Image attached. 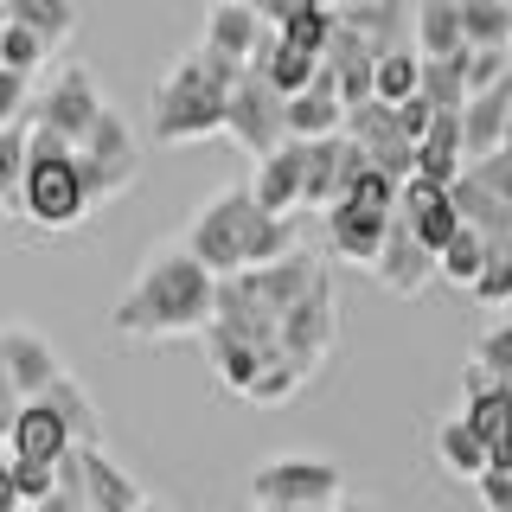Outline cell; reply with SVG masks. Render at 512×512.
<instances>
[{"instance_id": "17", "label": "cell", "mask_w": 512, "mask_h": 512, "mask_svg": "<svg viewBox=\"0 0 512 512\" xmlns=\"http://www.w3.org/2000/svg\"><path fill=\"white\" fill-rule=\"evenodd\" d=\"M263 32H269V20L256 13V0H218V7L205 13V52H218V58H231V64L250 71Z\"/></svg>"}, {"instance_id": "12", "label": "cell", "mask_w": 512, "mask_h": 512, "mask_svg": "<svg viewBox=\"0 0 512 512\" xmlns=\"http://www.w3.org/2000/svg\"><path fill=\"white\" fill-rule=\"evenodd\" d=\"M391 218H397V212H372V205H359V199L327 205V212H320V224H327V250L346 256V263H365V269H372L378 250H384Z\"/></svg>"}, {"instance_id": "19", "label": "cell", "mask_w": 512, "mask_h": 512, "mask_svg": "<svg viewBox=\"0 0 512 512\" xmlns=\"http://www.w3.org/2000/svg\"><path fill=\"white\" fill-rule=\"evenodd\" d=\"M506 128H512V77L493 90H474L468 109H461V141H468V160H487L506 148Z\"/></svg>"}, {"instance_id": "23", "label": "cell", "mask_w": 512, "mask_h": 512, "mask_svg": "<svg viewBox=\"0 0 512 512\" xmlns=\"http://www.w3.org/2000/svg\"><path fill=\"white\" fill-rule=\"evenodd\" d=\"M416 173L436 186H455L468 173V141H461V116H436L429 135L416 141Z\"/></svg>"}, {"instance_id": "31", "label": "cell", "mask_w": 512, "mask_h": 512, "mask_svg": "<svg viewBox=\"0 0 512 512\" xmlns=\"http://www.w3.org/2000/svg\"><path fill=\"white\" fill-rule=\"evenodd\" d=\"M7 20L26 26V32H39L45 45H58V39H71L77 13H71V0H7Z\"/></svg>"}, {"instance_id": "14", "label": "cell", "mask_w": 512, "mask_h": 512, "mask_svg": "<svg viewBox=\"0 0 512 512\" xmlns=\"http://www.w3.org/2000/svg\"><path fill=\"white\" fill-rule=\"evenodd\" d=\"M397 218H404L410 231L423 237V250H436V256L455 244V231H461V212L448 205V186L423 180V173H410L404 192H397Z\"/></svg>"}, {"instance_id": "25", "label": "cell", "mask_w": 512, "mask_h": 512, "mask_svg": "<svg viewBox=\"0 0 512 512\" xmlns=\"http://www.w3.org/2000/svg\"><path fill=\"white\" fill-rule=\"evenodd\" d=\"M77 455H84L90 512H135V506H148V500H141V487H135V474L116 468V461H109L103 448H77Z\"/></svg>"}, {"instance_id": "50", "label": "cell", "mask_w": 512, "mask_h": 512, "mask_svg": "<svg viewBox=\"0 0 512 512\" xmlns=\"http://www.w3.org/2000/svg\"><path fill=\"white\" fill-rule=\"evenodd\" d=\"M333 7H365V0H333Z\"/></svg>"}, {"instance_id": "13", "label": "cell", "mask_w": 512, "mask_h": 512, "mask_svg": "<svg viewBox=\"0 0 512 512\" xmlns=\"http://www.w3.org/2000/svg\"><path fill=\"white\" fill-rule=\"evenodd\" d=\"M301 186H308V141H282L269 160L250 167V199L263 205L269 218H288L301 205Z\"/></svg>"}, {"instance_id": "43", "label": "cell", "mask_w": 512, "mask_h": 512, "mask_svg": "<svg viewBox=\"0 0 512 512\" xmlns=\"http://www.w3.org/2000/svg\"><path fill=\"white\" fill-rule=\"evenodd\" d=\"M397 122H404V135H410V141H423V135H429V122H436V109H429L423 96H410V103H397Z\"/></svg>"}, {"instance_id": "22", "label": "cell", "mask_w": 512, "mask_h": 512, "mask_svg": "<svg viewBox=\"0 0 512 512\" xmlns=\"http://www.w3.org/2000/svg\"><path fill=\"white\" fill-rule=\"evenodd\" d=\"M250 71L256 77H269L282 96H301L320 77V58L314 52H301V45H288L282 32H263V45H256V58H250Z\"/></svg>"}, {"instance_id": "18", "label": "cell", "mask_w": 512, "mask_h": 512, "mask_svg": "<svg viewBox=\"0 0 512 512\" xmlns=\"http://www.w3.org/2000/svg\"><path fill=\"white\" fill-rule=\"evenodd\" d=\"M71 448H77V442H71V429L58 423L52 404H39V397H32V404H20V416H13V436H7V455H13V461H45V468H58Z\"/></svg>"}, {"instance_id": "7", "label": "cell", "mask_w": 512, "mask_h": 512, "mask_svg": "<svg viewBox=\"0 0 512 512\" xmlns=\"http://www.w3.org/2000/svg\"><path fill=\"white\" fill-rule=\"evenodd\" d=\"M340 461H314V455H276L250 474V500L256 512L276 506H333L340 500Z\"/></svg>"}, {"instance_id": "41", "label": "cell", "mask_w": 512, "mask_h": 512, "mask_svg": "<svg viewBox=\"0 0 512 512\" xmlns=\"http://www.w3.org/2000/svg\"><path fill=\"white\" fill-rule=\"evenodd\" d=\"M314 7H333V0H256V13L269 20V32H288L301 13H314Z\"/></svg>"}, {"instance_id": "24", "label": "cell", "mask_w": 512, "mask_h": 512, "mask_svg": "<svg viewBox=\"0 0 512 512\" xmlns=\"http://www.w3.org/2000/svg\"><path fill=\"white\" fill-rule=\"evenodd\" d=\"M429 448H436V461H442V474H455V480H474L487 474V442L474 436L461 416H436V429H429Z\"/></svg>"}, {"instance_id": "8", "label": "cell", "mask_w": 512, "mask_h": 512, "mask_svg": "<svg viewBox=\"0 0 512 512\" xmlns=\"http://www.w3.org/2000/svg\"><path fill=\"white\" fill-rule=\"evenodd\" d=\"M224 135H231L250 160H269L288 141V96L269 84V77L244 71L237 90H231V122H224Z\"/></svg>"}, {"instance_id": "46", "label": "cell", "mask_w": 512, "mask_h": 512, "mask_svg": "<svg viewBox=\"0 0 512 512\" xmlns=\"http://www.w3.org/2000/svg\"><path fill=\"white\" fill-rule=\"evenodd\" d=\"M276 512H333V506H276Z\"/></svg>"}, {"instance_id": "45", "label": "cell", "mask_w": 512, "mask_h": 512, "mask_svg": "<svg viewBox=\"0 0 512 512\" xmlns=\"http://www.w3.org/2000/svg\"><path fill=\"white\" fill-rule=\"evenodd\" d=\"M0 512H26L20 487H13V461H7V455H0Z\"/></svg>"}, {"instance_id": "15", "label": "cell", "mask_w": 512, "mask_h": 512, "mask_svg": "<svg viewBox=\"0 0 512 512\" xmlns=\"http://www.w3.org/2000/svg\"><path fill=\"white\" fill-rule=\"evenodd\" d=\"M461 423H468L487 448L512 442V384L480 372L474 359H468V378H461Z\"/></svg>"}, {"instance_id": "4", "label": "cell", "mask_w": 512, "mask_h": 512, "mask_svg": "<svg viewBox=\"0 0 512 512\" xmlns=\"http://www.w3.org/2000/svg\"><path fill=\"white\" fill-rule=\"evenodd\" d=\"M20 212L39 224V231H71L96 212L84 167H77V148L52 128H32L26 141V180H20Z\"/></svg>"}, {"instance_id": "36", "label": "cell", "mask_w": 512, "mask_h": 512, "mask_svg": "<svg viewBox=\"0 0 512 512\" xmlns=\"http://www.w3.org/2000/svg\"><path fill=\"white\" fill-rule=\"evenodd\" d=\"M474 365H480V372H493V378H506V384H512V320H500L493 333H480V346H474Z\"/></svg>"}, {"instance_id": "9", "label": "cell", "mask_w": 512, "mask_h": 512, "mask_svg": "<svg viewBox=\"0 0 512 512\" xmlns=\"http://www.w3.org/2000/svg\"><path fill=\"white\" fill-rule=\"evenodd\" d=\"M340 135L352 141V148H365V160H372L378 173H391L397 186L416 173V141L404 135V122H397V103H378V96L372 103H352Z\"/></svg>"}, {"instance_id": "27", "label": "cell", "mask_w": 512, "mask_h": 512, "mask_svg": "<svg viewBox=\"0 0 512 512\" xmlns=\"http://www.w3.org/2000/svg\"><path fill=\"white\" fill-rule=\"evenodd\" d=\"M39 404H52V410H58V423L71 429V442H77V448H96V442H103V410L90 404V391H84V384H77L71 372H64L52 391L39 397Z\"/></svg>"}, {"instance_id": "29", "label": "cell", "mask_w": 512, "mask_h": 512, "mask_svg": "<svg viewBox=\"0 0 512 512\" xmlns=\"http://www.w3.org/2000/svg\"><path fill=\"white\" fill-rule=\"evenodd\" d=\"M423 96L436 116H461L468 109V77H461V58H423Z\"/></svg>"}, {"instance_id": "2", "label": "cell", "mask_w": 512, "mask_h": 512, "mask_svg": "<svg viewBox=\"0 0 512 512\" xmlns=\"http://www.w3.org/2000/svg\"><path fill=\"white\" fill-rule=\"evenodd\" d=\"M186 250L199 256L218 282H231V276H244V269L282 263V256L301 250V244H295V224H288V218H269L263 205L250 199V186H224V192H212V199L192 212Z\"/></svg>"}, {"instance_id": "21", "label": "cell", "mask_w": 512, "mask_h": 512, "mask_svg": "<svg viewBox=\"0 0 512 512\" xmlns=\"http://www.w3.org/2000/svg\"><path fill=\"white\" fill-rule=\"evenodd\" d=\"M346 103H340V77L320 64V77L301 96H288V141H320V135H340Z\"/></svg>"}, {"instance_id": "5", "label": "cell", "mask_w": 512, "mask_h": 512, "mask_svg": "<svg viewBox=\"0 0 512 512\" xmlns=\"http://www.w3.org/2000/svg\"><path fill=\"white\" fill-rule=\"evenodd\" d=\"M276 333H282V359L301 378H314L327 365V352L340 346V288H333V269H320L308 295L276 320Z\"/></svg>"}, {"instance_id": "53", "label": "cell", "mask_w": 512, "mask_h": 512, "mask_svg": "<svg viewBox=\"0 0 512 512\" xmlns=\"http://www.w3.org/2000/svg\"><path fill=\"white\" fill-rule=\"evenodd\" d=\"M212 7H218V0H212Z\"/></svg>"}, {"instance_id": "48", "label": "cell", "mask_w": 512, "mask_h": 512, "mask_svg": "<svg viewBox=\"0 0 512 512\" xmlns=\"http://www.w3.org/2000/svg\"><path fill=\"white\" fill-rule=\"evenodd\" d=\"M135 512H167V506H154V500H148V506H135Z\"/></svg>"}, {"instance_id": "44", "label": "cell", "mask_w": 512, "mask_h": 512, "mask_svg": "<svg viewBox=\"0 0 512 512\" xmlns=\"http://www.w3.org/2000/svg\"><path fill=\"white\" fill-rule=\"evenodd\" d=\"M20 404H26V397H20V391H13V378H7V365H0V442H7V436H13V416H20Z\"/></svg>"}, {"instance_id": "39", "label": "cell", "mask_w": 512, "mask_h": 512, "mask_svg": "<svg viewBox=\"0 0 512 512\" xmlns=\"http://www.w3.org/2000/svg\"><path fill=\"white\" fill-rule=\"evenodd\" d=\"M468 173H474V180L493 192V199H506V205H512V148L487 154V160H468Z\"/></svg>"}, {"instance_id": "40", "label": "cell", "mask_w": 512, "mask_h": 512, "mask_svg": "<svg viewBox=\"0 0 512 512\" xmlns=\"http://www.w3.org/2000/svg\"><path fill=\"white\" fill-rule=\"evenodd\" d=\"M26 116H32V103H26V77L0 64V128H13V122H26Z\"/></svg>"}, {"instance_id": "34", "label": "cell", "mask_w": 512, "mask_h": 512, "mask_svg": "<svg viewBox=\"0 0 512 512\" xmlns=\"http://www.w3.org/2000/svg\"><path fill=\"white\" fill-rule=\"evenodd\" d=\"M45 52H52V45H45L39 32H26V26H13V20H7V32H0V64H7V71L32 77V71L45 64Z\"/></svg>"}, {"instance_id": "1", "label": "cell", "mask_w": 512, "mask_h": 512, "mask_svg": "<svg viewBox=\"0 0 512 512\" xmlns=\"http://www.w3.org/2000/svg\"><path fill=\"white\" fill-rule=\"evenodd\" d=\"M212 314H218V276L180 244V250H154L135 269L128 295L109 308V327L128 333V340H192V333L205 340Z\"/></svg>"}, {"instance_id": "6", "label": "cell", "mask_w": 512, "mask_h": 512, "mask_svg": "<svg viewBox=\"0 0 512 512\" xmlns=\"http://www.w3.org/2000/svg\"><path fill=\"white\" fill-rule=\"evenodd\" d=\"M77 167H84V186H90L96 205L122 199V192L141 180V141H135V128H128L116 109H103L96 128L77 141Z\"/></svg>"}, {"instance_id": "51", "label": "cell", "mask_w": 512, "mask_h": 512, "mask_svg": "<svg viewBox=\"0 0 512 512\" xmlns=\"http://www.w3.org/2000/svg\"><path fill=\"white\" fill-rule=\"evenodd\" d=\"M506 148H512V128H506Z\"/></svg>"}, {"instance_id": "47", "label": "cell", "mask_w": 512, "mask_h": 512, "mask_svg": "<svg viewBox=\"0 0 512 512\" xmlns=\"http://www.w3.org/2000/svg\"><path fill=\"white\" fill-rule=\"evenodd\" d=\"M333 512H378V506H359V500H352V506H333Z\"/></svg>"}, {"instance_id": "42", "label": "cell", "mask_w": 512, "mask_h": 512, "mask_svg": "<svg viewBox=\"0 0 512 512\" xmlns=\"http://www.w3.org/2000/svg\"><path fill=\"white\" fill-rule=\"evenodd\" d=\"M474 493H480V506H487V512H512V474H480Z\"/></svg>"}, {"instance_id": "35", "label": "cell", "mask_w": 512, "mask_h": 512, "mask_svg": "<svg viewBox=\"0 0 512 512\" xmlns=\"http://www.w3.org/2000/svg\"><path fill=\"white\" fill-rule=\"evenodd\" d=\"M333 26H340V13H333V7H314V13H301V20L288 26L282 39H288V45H301V52H314V58H327Z\"/></svg>"}, {"instance_id": "32", "label": "cell", "mask_w": 512, "mask_h": 512, "mask_svg": "<svg viewBox=\"0 0 512 512\" xmlns=\"http://www.w3.org/2000/svg\"><path fill=\"white\" fill-rule=\"evenodd\" d=\"M26 141H32V116L0 128V212L20 205V180H26Z\"/></svg>"}, {"instance_id": "49", "label": "cell", "mask_w": 512, "mask_h": 512, "mask_svg": "<svg viewBox=\"0 0 512 512\" xmlns=\"http://www.w3.org/2000/svg\"><path fill=\"white\" fill-rule=\"evenodd\" d=\"M0 32H7V0H0Z\"/></svg>"}, {"instance_id": "10", "label": "cell", "mask_w": 512, "mask_h": 512, "mask_svg": "<svg viewBox=\"0 0 512 512\" xmlns=\"http://www.w3.org/2000/svg\"><path fill=\"white\" fill-rule=\"evenodd\" d=\"M103 109H109V103L96 96V77L84 71V64H64V77L39 96V103H32V128H52V135H64V141L77 148V141L96 128V116H103Z\"/></svg>"}, {"instance_id": "26", "label": "cell", "mask_w": 512, "mask_h": 512, "mask_svg": "<svg viewBox=\"0 0 512 512\" xmlns=\"http://www.w3.org/2000/svg\"><path fill=\"white\" fill-rule=\"evenodd\" d=\"M416 52L423 58H461L468 52L461 0H416Z\"/></svg>"}, {"instance_id": "16", "label": "cell", "mask_w": 512, "mask_h": 512, "mask_svg": "<svg viewBox=\"0 0 512 512\" xmlns=\"http://www.w3.org/2000/svg\"><path fill=\"white\" fill-rule=\"evenodd\" d=\"M0 365H7L13 391H20L26 404H32V397H45V391L64 378V359H58V352L45 346L32 327H7V333H0Z\"/></svg>"}, {"instance_id": "20", "label": "cell", "mask_w": 512, "mask_h": 512, "mask_svg": "<svg viewBox=\"0 0 512 512\" xmlns=\"http://www.w3.org/2000/svg\"><path fill=\"white\" fill-rule=\"evenodd\" d=\"M340 20L359 32L378 58L416 45V7H410V0H365V7H340Z\"/></svg>"}, {"instance_id": "33", "label": "cell", "mask_w": 512, "mask_h": 512, "mask_svg": "<svg viewBox=\"0 0 512 512\" xmlns=\"http://www.w3.org/2000/svg\"><path fill=\"white\" fill-rule=\"evenodd\" d=\"M436 263H442V282L474 288V282H480V269H487V244H480L468 224H461V231H455V244H448V250L436 256Z\"/></svg>"}, {"instance_id": "37", "label": "cell", "mask_w": 512, "mask_h": 512, "mask_svg": "<svg viewBox=\"0 0 512 512\" xmlns=\"http://www.w3.org/2000/svg\"><path fill=\"white\" fill-rule=\"evenodd\" d=\"M480 308H506L512 301V256H487V269H480V282L468 288Z\"/></svg>"}, {"instance_id": "3", "label": "cell", "mask_w": 512, "mask_h": 512, "mask_svg": "<svg viewBox=\"0 0 512 512\" xmlns=\"http://www.w3.org/2000/svg\"><path fill=\"white\" fill-rule=\"evenodd\" d=\"M237 77H244V64L218 58V52H186L167 64V77L154 84V141H167V148H192V141H212L224 122H231V90Z\"/></svg>"}, {"instance_id": "28", "label": "cell", "mask_w": 512, "mask_h": 512, "mask_svg": "<svg viewBox=\"0 0 512 512\" xmlns=\"http://www.w3.org/2000/svg\"><path fill=\"white\" fill-rule=\"evenodd\" d=\"M416 90H423V52H416V45L384 52L378 71H372V96H378V103H410Z\"/></svg>"}, {"instance_id": "38", "label": "cell", "mask_w": 512, "mask_h": 512, "mask_svg": "<svg viewBox=\"0 0 512 512\" xmlns=\"http://www.w3.org/2000/svg\"><path fill=\"white\" fill-rule=\"evenodd\" d=\"M13 487H20L26 506H45V500H52V487H58V468H45V461H13Z\"/></svg>"}, {"instance_id": "11", "label": "cell", "mask_w": 512, "mask_h": 512, "mask_svg": "<svg viewBox=\"0 0 512 512\" xmlns=\"http://www.w3.org/2000/svg\"><path fill=\"white\" fill-rule=\"evenodd\" d=\"M372 276L391 288V295L416 301L429 282H442V263H436V250H423V237H416L404 218H391V231H384V250H378Z\"/></svg>"}, {"instance_id": "52", "label": "cell", "mask_w": 512, "mask_h": 512, "mask_svg": "<svg viewBox=\"0 0 512 512\" xmlns=\"http://www.w3.org/2000/svg\"><path fill=\"white\" fill-rule=\"evenodd\" d=\"M506 58H512V45H506Z\"/></svg>"}, {"instance_id": "30", "label": "cell", "mask_w": 512, "mask_h": 512, "mask_svg": "<svg viewBox=\"0 0 512 512\" xmlns=\"http://www.w3.org/2000/svg\"><path fill=\"white\" fill-rule=\"evenodd\" d=\"M461 32H468L474 52L512 45V0H461Z\"/></svg>"}]
</instances>
